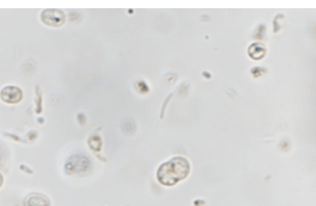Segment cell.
<instances>
[{"instance_id": "1", "label": "cell", "mask_w": 316, "mask_h": 206, "mask_svg": "<svg viewBox=\"0 0 316 206\" xmlns=\"http://www.w3.org/2000/svg\"><path fill=\"white\" fill-rule=\"evenodd\" d=\"M190 166L188 160L176 157L160 166L157 172L160 183L165 186H173L188 176Z\"/></svg>"}, {"instance_id": "2", "label": "cell", "mask_w": 316, "mask_h": 206, "mask_svg": "<svg viewBox=\"0 0 316 206\" xmlns=\"http://www.w3.org/2000/svg\"><path fill=\"white\" fill-rule=\"evenodd\" d=\"M40 18L44 24L51 27H60L64 24L66 16L60 10L48 9L42 12Z\"/></svg>"}, {"instance_id": "3", "label": "cell", "mask_w": 316, "mask_h": 206, "mask_svg": "<svg viewBox=\"0 0 316 206\" xmlns=\"http://www.w3.org/2000/svg\"><path fill=\"white\" fill-rule=\"evenodd\" d=\"M22 95L20 88L15 86H7L0 92L2 100L8 104H16L20 102Z\"/></svg>"}, {"instance_id": "4", "label": "cell", "mask_w": 316, "mask_h": 206, "mask_svg": "<svg viewBox=\"0 0 316 206\" xmlns=\"http://www.w3.org/2000/svg\"><path fill=\"white\" fill-rule=\"evenodd\" d=\"M25 206H50V201L46 196L38 193L30 194L25 198Z\"/></svg>"}, {"instance_id": "5", "label": "cell", "mask_w": 316, "mask_h": 206, "mask_svg": "<svg viewBox=\"0 0 316 206\" xmlns=\"http://www.w3.org/2000/svg\"><path fill=\"white\" fill-rule=\"evenodd\" d=\"M250 54L252 58L260 59L262 58L265 54V49L262 44H253L250 48Z\"/></svg>"}, {"instance_id": "6", "label": "cell", "mask_w": 316, "mask_h": 206, "mask_svg": "<svg viewBox=\"0 0 316 206\" xmlns=\"http://www.w3.org/2000/svg\"><path fill=\"white\" fill-rule=\"evenodd\" d=\"M4 178L3 176H2V174H0V188H1L2 184H3Z\"/></svg>"}]
</instances>
